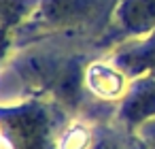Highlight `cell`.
<instances>
[{"mask_svg": "<svg viewBox=\"0 0 155 149\" xmlns=\"http://www.w3.org/2000/svg\"><path fill=\"white\" fill-rule=\"evenodd\" d=\"M119 0H38L32 15L15 30L17 43L28 45L53 36L106 32Z\"/></svg>", "mask_w": 155, "mask_h": 149, "instance_id": "6da1fadb", "label": "cell"}, {"mask_svg": "<svg viewBox=\"0 0 155 149\" xmlns=\"http://www.w3.org/2000/svg\"><path fill=\"white\" fill-rule=\"evenodd\" d=\"M66 109L49 98L0 104V132L7 149H55V128Z\"/></svg>", "mask_w": 155, "mask_h": 149, "instance_id": "7a4b0ae2", "label": "cell"}, {"mask_svg": "<svg viewBox=\"0 0 155 149\" xmlns=\"http://www.w3.org/2000/svg\"><path fill=\"white\" fill-rule=\"evenodd\" d=\"M155 30V0H119L106 32L96 41L98 47H121Z\"/></svg>", "mask_w": 155, "mask_h": 149, "instance_id": "3957f363", "label": "cell"}, {"mask_svg": "<svg viewBox=\"0 0 155 149\" xmlns=\"http://www.w3.org/2000/svg\"><path fill=\"white\" fill-rule=\"evenodd\" d=\"M117 126L123 132L136 134L142 126L155 119V77L144 73L130 81L125 96L115 109Z\"/></svg>", "mask_w": 155, "mask_h": 149, "instance_id": "277c9868", "label": "cell"}, {"mask_svg": "<svg viewBox=\"0 0 155 149\" xmlns=\"http://www.w3.org/2000/svg\"><path fill=\"white\" fill-rule=\"evenodd\" d=\"M130 79L110 58L106 60H91L85 66V87L89 98L98 102H119L127 87Z\"/></svg>", "mask_w": 155, "mask_h": 149, "instance_id": "5b68a950", "label": "cell"}, {"mask_svg": "<svg viewBox=\"0 0 155 149\" xmlns=\"http://www.w3.org/2000/svg\"><path fill=\"white\" fill-rule=\"evenodd\" d=\"M110 60L132 79L149 73L155 66V30H151L142 39H136L117 47Z\"/></svg>", "mask_w": 155, "mask_h": 149, "instance_id": "8992f818", "label": "cell"}, {"mask_svg": "<svg viewBox=\"0 0 155 149\" xmlns=\"http://www.w3.org/2000/svg\"><path fill=\"white\" fill-rule=\"evenodd\" d=\"M136 141H138V149H155V119L136 132Z\"/></svg>", "mask_w": 155, "mask_h": 149, "instance_id": "52a82bcc", "label": "cell"}, {"mask_svg": "<svg viewBox=\"0 0 155 149\" xmlns=\"http://www.w3.org/2000/svg\"><path fill=\"white\" fill-rule=\"evenodd\" d=\"M17 45V36H15V30L13 28H5L0 26V62L7 58V53Z\"/></svg>", "mask_w": 155, "mask_h": 149, "instance_id": "ba28073f", "label": "cell"}, {"mask_svg": "<svg viewBox=\"0 0 155 149\" xmlns=\"http://www.w3.org/2000/svg\"><path fill=\"white\" fill-rule=\"evenodd\" d=\"M149 75H153V77H155V66H153V68L149 70Z\"/></svg>", "mask_w": 155, "mask_h": 149, "instance_id": "9c48e42d", "label": "cell"}]
</instances>
